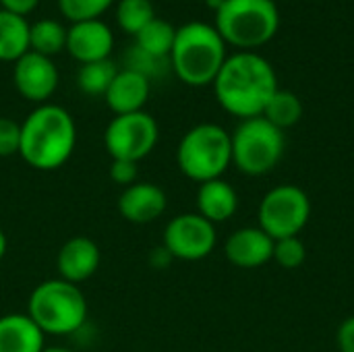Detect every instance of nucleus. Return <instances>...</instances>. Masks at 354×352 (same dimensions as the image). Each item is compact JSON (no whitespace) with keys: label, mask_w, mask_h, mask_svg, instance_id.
I'll return each instance as SVG.
<instances>
[{"label":"nucleus","mask_w":354,"mask_h":352,"mask_svg":"<svg viewBox=\"0 0 354 352\" xmlns=\"http://www.w3.org/2000/svg\"><path fill=\"white\" fill-rule=\"evenodd\" d=\"M124 68L135 71L151 81L153 77H162L170 68V58H156V56L143 52L141 48L131 46L124 52Z\"/></svg>","instance_id":"obj_25"},{"label":"nucleus","mask_w":354,"mask_h":352,"mask_svg":"<svg viewBox=\"0 0 354 352\" xmlns=\"http://www.w3.org/2000/svg\"><path fill=\"white\" fill-rule=\"evenodd\" d=\"M37 4H39V0H0L2 10L15 12L19 17H27Z\"/></svg>","instance_id":"obj_31"},{"label":"nucleus","mask_w":354,"mask_h":352,"mask_svg":"<svg viewBox=\"0 0 354 352\" xmlns=\"http://www.w3.org/2000/svg\"><path fill=\"white\" fill-rule=\"evenodd\" d=\"M151 19H156L151 0H118L116 4L118 27L129 35H137Z\"/></svg>","instance_id":"obj_24"},{"label":"nucleus","mask_w":354,"mask_h":352,"mask_svg":"<svg viewBox=\"0 0 354 352\" xmlns=\"http://www.w3.org/2000/svg\"><path fill=\"white\" fill-rule=\"evenodd\" d=\"M110 180L120 185V187H131L137 183V164L135 162H127V160H112L110 164Z\"/></svg>","instance_id":"obj_29"},{"label":"nucleus","mask_w":354,"mask_h":352,"mask_svg":"<svg viewBox=\"0 0 354 352\" xmlns=\"http://www.w3.org/2000/svg\"><path fill=\"white\" fill-rule=\"evenodd\" d=\"M27 315L46 336H73L87 322V299L77 284L44 280L29 295Z\"/></svg>","instance_id":"obj_4"},{"label":"nucleus","mask_w":354,"mask_h":352,"mask_svg":"<svg viewBox=\"0 0 354 352\" xmlns=\"http://www.w3.org/2000/svg\"><path fill=\"white\" fill-rule=\"evenodd\" d=\"M66 46V27L56 19H39L29 25V50L52 58Z\"/></svg>","instance_id":"obj_20"},{"label":"nucleus","mask_w":354,"mask_h":352,"mask_svg":"<svg viewBox=\"0 0 354 352\" xmlns=\"http://www.w3.org/2000/svg\"><path fill=\"white\" fill-rule=\"evenodd\" d=\"M195 201H197V214L203 216L214 226L230 220L239 210V193L224 178L201 183Z\"/></svg>","instance_id":"obj_17"},{"label":"nucleus","mask_w":354,"mask_h":352,"mask_svg":"<svg viewBox=\"0 0 354 352\" xmlns=\"http://www.w3.org/2000/svg\"><path fill=\"white\" fill-rule=\"evenodd\" d=\"M46 334L27 313H6L0 317V352H41Z\"/></svg>","instance_id":"obj_18"},{"label":"nucleus","mask_w":354,"mask_h":352,"mask_svg":"<svg viewBox=\"0 0 354 352\" xmlns=\"http://www.w3.org/2000/svg\"><path fill=\"white\" fill-rule=\"evenodd\" d=\"M232 141V164L247 176H266L282 160L286 149L284 131L263 116L241 120Z\"/></svg>","instance_id":"obj_7"},{"label":"nucleus","mask_w":354,"mask_h":352,"mask_svg":"<svg viewBox=\"0 0 354 352\" xmlns=\"http://www.w3.org/2000/svg\"><path fill=\"white\" fill-rule=\"evenodd\" d=\"M21 145V122L0 116V158H10L19 154Z\"/></svg>","instance_id":"obj_28"},{"label":"nucleus","mask_w":354,"mask_h":352,"mask_svg":"<svg viewBox=\"0 0 354 352\" xmlns=\"http://www.w3.org/2000/svg\"><path fill=\"white\" fill-rule=\"evenodd\" d=\"M224 255L241 270H255L272 261L274 239H270L259 226H245L226 239Z\"/></svg>","instance_id":"obj_14"},{"label":"nucleus","mask_w":354,"mask_h":352,"mask_svg":"<svg viewBox=\"0 0 354 352\" xmlns=\"http://www.w3.org/2000/svg\"><path fill=\"white\" fill-rule=\"evenodd\" d=\"M174 37H176L174 25L156 17L135 35V46L156 58H170Z\"/></svg>","instance_id":"obj_21"},{"label":"nucleus","mask_w":354,"mask_h":352,"mask_svg":"<svg viewBox=\"0 0 354 352\" xmlns=\"http://www.w3.org/2000/svg\"><path fill=\"white\" fill-rule=\"evenodd\" d=\"M218 245V232L212 222H207L197 212L174 216L162 237V247L172 259L180 261H201L214 253Z\"/></svg>","instance_id":"obj_10"},{"label":"nucleus","mask_w":354,"mask_h":352,"mask_svg":"<svg viewBox=\"0 0 354 352\" xmlns=\"http://www.w3.org/2000/svg\"><path fill=\"white\" fill-rule=\"evenodd\" d=\"M212 85L218 104L241 120L261 116L272 95L280 89L274 66L257 52L228 56Z\"/></svg>","instance_id":"obj_1"},{"label":"nucleus","mask_w":354,"mask_h":352,"mask_svg":"<svg viewBox=\"0 0 354 352\" xmlns=\"http://www.w3.org/2000/svg\"><path fill=\"white\" fill-rule=\"evenodd\" d=\"M118 68L116 64L106 58V60H95V62H87L81 64L77 71V87L87 93V95H106L110 83L114 81Z\"/></svg>","instance_id":"obj_23"},{"label":"nucleus","mask_w":354,"mask_h":352,"mask_svg":"<svg viewBox=\"0 0 354 352\" xmlns=\"http://www.w3.org/2000/svg\"><path fill=\"white\" fill-rule=\"evenodd\" d=\"M226 58V41L214 25L191 21L176 29L170 68L183 83L191 87L212 85Z\"/></svg>","instance_id":"obj_3"},{"label":"nucleus","mask_w":354,"mask_h":352,"mask_svg":"<svg viewBox=\"0 0 354 352\" xmlns=\"http://www.w3.org/2000/svg\"><path fill=\"white\" fill-rule=\"evenodd\" d=\"M272 259L284 270H297L307 261V247L301 237H288L274 241V255Z\"/></svg>","instance_id":"obj_27"},{"label":"nucleus","mask_w":354,"mask_h":352,"mask_svg":"<svg viewBox=\"0 0 354 352\" xmlns=\"http://www.w3.org/2000/svg\"><path fill=\"white\" fill-rule=\"evenodd\" d=\"M29 25L25 17L0 8V60L17 62L29 52Z\"/></svg>","instance_id":"obj_19"},{"label":"nucleus","mask_w":354,"mask_h":352,"mask_svg":"<svg viewBox=\"0 0 354 352\" xmlns=\"http://www.w3.org/2000/svg\"><path fill=\"white\" fill-rule=\"evenodd\" d=\"M311 218V199L299 187L282 183L272 187L259 201L257 226L274 241L299 237Z\"/></svg>","instance_id":"obj_8"},{"label":"nucleus","mask_w":354,"mask_h":352,"mask_svg":"<svg viewBox=\"0 0 354 352\" xmlns=\"http://www.w3.org/2000/svg\"><path fill=\"white\" fill-rule=\"evenodd\" d=\"M261 116L266 120H270L274 127L286 131L303 118V102L297 93H292L288 89H278L272 95V100L268 102Z\"/></svg>","instance_id":"obj_22"},{"label":"nucleus","mask_w":354,"mask_h":352,"mask_svg":"<svg viewBox=\"0 0 354 352\" xmlns=\"http://www.w3.org/2000/svg\"><path fill=\"white\" fill-rule=\"evenodd\" d=\"M6 249H8V241H6L4 230L0 228V261H2V259H4V255H6Z\"/></svg>","instance_id":"obj_32"},{"label":"nucleus","mask_w":354,"mask_h":352,"mask_svg":"<svg viewBox=\"0 0 354 352\" xmlns=\"http://www.w3.org/2000/svg\"><path fill=\"white\" fill-rule=\"evenodd\" d=\"M118 214L131 224H151L168 207V197L162 187L156 183H141L122 189L118 201Z\"/></svg>","instance_id":"obj_13"},{"label":"nucleus","mask_w":354,"mask_h":352,"mask_svg":"<svg viewBox=\"0 0 354 352\" xmlns=\"http://www.w3.org/2000/svg\"><path fill=\"white\" fill-rule=\"evenodd\" d=\"M214 27L239 52H255L278 33L280 12L274 0H224Z\"/></svg>","instance_id":"obj_5"},{"label":"nucleus","mask_w":354,"mask_h":352,"mask_svg":"<svg viewBox=\"0 0 354 352\" xmlns=\"http://www.w3.org/2000/svg\"><path fill=\"white\" fill-rule=\"evenodd\" d=\"M12 83L21 98L41 106L58 87V68L52 58L29 50L15 62Z\"/></svg>","instance_id":"obj_11"},{"label":"nucleus","mask_w":354,"mask_h":352,"mask_svg":"<svg viewBox=\"0 0 354 352\" xmlns=\"http://www.w3.org/2000/svg\"><path fill=\"white\" fill-rule=\"evenodd\" d=\"M114 0H58V10L71 23L100 19Z\"/></svg>","instance_id":"obj_26"},{"label":"nucleus","mask_w":354,"mask_h":352,"mask_svg":"<svg viewBox=\"0 0 354 352\" xmlns=\"http://www.w3.org/2000/svg\"><path fill=\"white\" fill-rule=\"evenodd\" d=\"M41 352H75V351H71V349H66V346H46Z\"/></svg>","instance_id":"obj_33"},{"label":"nucleus","mask_w":354,"mask_h":352,"mask_svg":"<svg viewBox=\"0 0 354 352\" xmlns=\"http://www.w3.org/2000/svg\"><path fill=\"white\" fill-rule=\"evenodd\" d=\"M77 147V124L71 112L56 104L33 108L21 122L19 156L39 172L62 168Z\"/></svg>","instance_id":"obj_2"},{"label":"nucleus","mask_w":354,"mask_h":352,"mask_svg":"<svg viewBox=\"0 0 354 352\" xmlns=\"http://www.w3.org/2000/svg\"><path fill=\"white\" fill-rule=\"evenodd\" d=\"M178 170L195 183L222 178L232 164L230 133L216 122H201L191 127L176 147Z\"/></svg>","instance_id":"obj_6"},{"label":"nucleus","mask_w":354,"mask_h":352,"mask_svg":"<svg viewBox=\"0 0 354 352\" xmlns=\"http://www.w3.org/2000/svg\"><path fill=\"white\" fill-rule=\"evenodd\" d=\"M102 263V251L97 243L89 237H73L68 239L56 257L58 276L71 284H81L89 280Z\"/></svg>","instance_id":"obj_15"},{"label":"nucleus","mask_w":354,"mask_h":352,"mask_svg":"<svg viewBox=\"0 0 354 352\" xmlns=\"http://www.w3.org/2000/svg\"><path fill=\"white\" fill-rule=\"evenodd\" d=\"M160 127L156 118L141 110L133 114L114 116L104 131V147L112 160H127L139 164L158 145Z\"/></svg>","instance_id":"obj_9"},{"label":"nucleus","mask_w":354,"mask_h":352,"mask_svg":"<svg viewBox=\"0 0 354 352\" xmlns=\"http://www.w3.org/2000/svg\"><path fill=\"white\" fill-rule=\"evenodd\" d=\"M151 93V81L135 71L122 68L110 83L104 100L114 116L141 112Z\"/></svg>","instance_id":"obj_16"},{"label":"nucleus","mask_w":354,"mask_h":352,"mask_svg":"<svg viewBox=\"0 0 354 352\" xmlns=\"http://www.w3.org/2000/svg\"><path fill=\"white\" fill-rule=\"evenodd\" d=\"M336 342H338L340 352H354V315L346 317L340 324L336 332Z\"/></svg>","instance_id":"obj_30"},{"label":"nucleus","mask_w":354,"mask_h":352,"mask_svg":"<svg viewBox=\"0 0 354 352\" xmlns=\"http://www.w3.org/2000/svg\"><path fill=\"white\" fill-rule=\"evenodd\" d=\"M205 2H207V6H209V8L218 10V8L222 6V2H224V0H205Z\"/></svg>","instance_id":"obj_34"},{"label":"nucleus","mask_w":354,"mask_h":352,"mask_svg":"<svg viewBox=\"0 0 354 352\" xmlns=\"http://www.w3.org/2000/svg\"><path fill=\"white\" fill-rule=\"evenodd\" d=\"M66 52L81 64L106 60L114 48V33L112 29L100 21H79L71 23L66 29Z\"/></svg>","instance_id":"obj_12"}]
</instances>
